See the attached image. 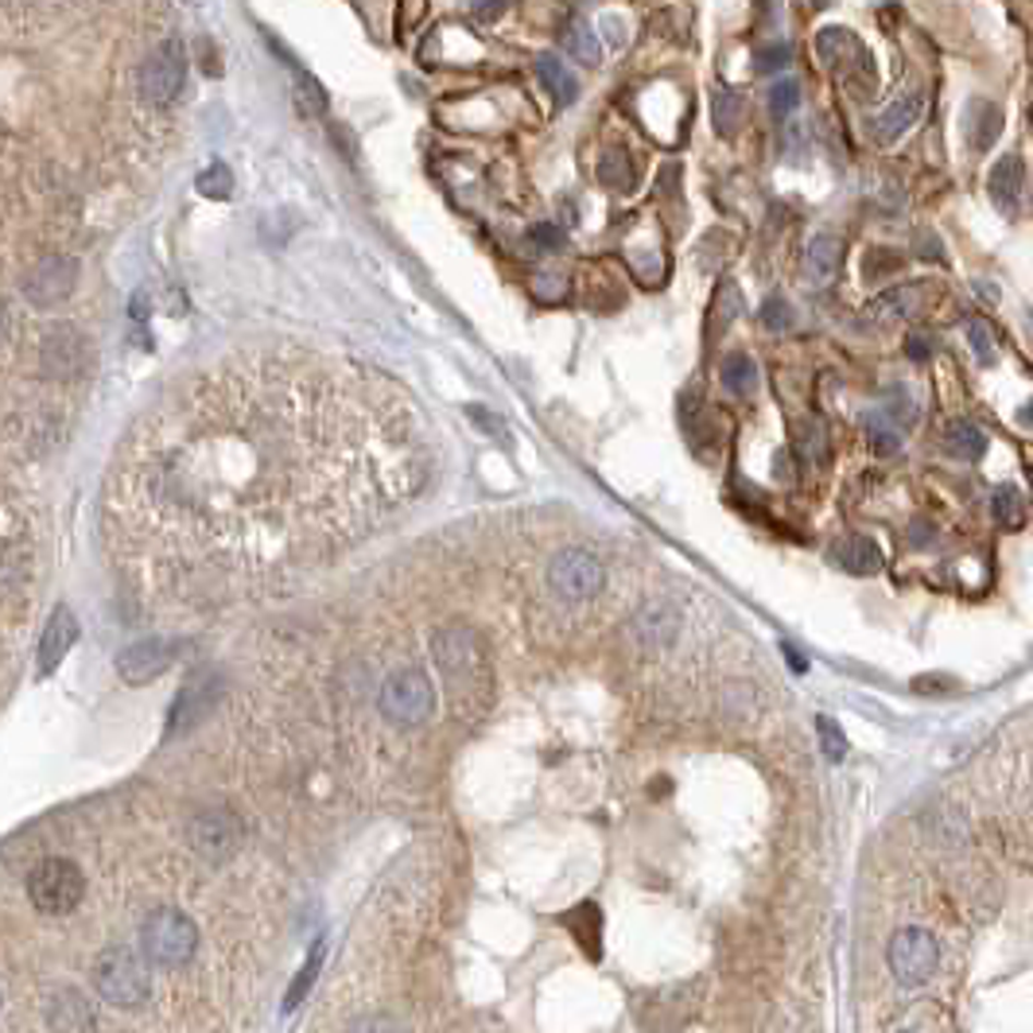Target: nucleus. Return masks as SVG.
Wrapping results in <instances>:
<instances>
[{
	"label": "nucleus",
	"mask_w": 1033,
	"mask_h": 1033,
	"mask_svg": "<svg viewBox=\"0 0 1033 1033\" xmlns=\"http://www.w3.org/2000/svg\"><path fill=\"white\" fill-rule=\"evenodd\" d=\"M762 323H766L769 330H789V327H793V307H789V300H781V295H769V300L762 303Z\"/></svg>",
	"instance_id": "79ce46f5"
},
{
	"label": "nucleus",
	"mask_w": 1033,
	"mask_h": 1033,
	"mask_svg": "<svg viewBox=\"0 0 1033 1033\" xmlns=\"http://www.w3.org/2000/svg\"><path fill=\"white\" fill-rule=\"evenodd\" d=\"M816 51H819V59H824V63L847 82V86L855 89V98H871L874 94V63H871V51L859 44L855 32H847V27H824V32L816 36Z\"/></svg>",
	"instance_id": "0eeeda50"
},
{
	"label": "nucleus",
	"mask_w": 1033,
	"mask_h": 1033,
	"mask_svg": "<svg viewBox=\"0 0 1033 1033\" xmlns=\"http://www.w3.org/2000/svg\"><path fill=\"white\" fill-rule=\"evenodd\" d=\"M719 377H722V385H727V389L734 392V397H750V392L757 389V366H754V357H750V354H731L727 362H722Z\"/></svg>",
	"instance_id": "c756f323"
},
{
	"label": "nucleus",
	"mask_w": 1033,
	"mask_h": 1033,
	"mask_svg": "<svg viewBox=\"0 0 1033 1033\" xmlns=\"http://www.w3.org/2000/svg\"><path fill=\"white\" fill-rule=\"evenodd\" d=\"M797 106H801V82H793V78L774 82V89H769V113L789 117Z\"/></svg>",
	"instance_id": "4c0bfd02"
},
{
	"label": "nucleus",
	"mask_w": 1033,
	"mask_h": 1033,
	"mask_svg": "<svg viewBox=\"0 0 1033 1033\" xmlns=\"http://www.w3.org/2000/svg\"><path fill=\"white\" fill-rule=\"evenodd\" d=\"M86 894V878L71 859H44L36 863V871L27 874V898L39 913H51V917H63Z\"/></svg>",
	"instance_id": "423d86ee"
},
{
	"label": "nucleus",
	"mask_w": 1033,
	"mask_h": 1033,
	"mask_svg": "<svg viewBox=\"0 0 1033 1033\" xmlns=\"http://www.w3.org/2000/svg\"><path fill=\"white\" fill-rule=\"evenodd\" d=\"M836 563L843 571H851V575H874V571L883 568V552H878V544L866 540V536H847L843 544H836Z\"/></svg>",
	"instance_id": "5701e85b"
},
{
	"label": "nucleus",
	"mask_w": 1033,
	"mask_h": 1033,
	"mask_svg": "<svg viewBox=\"0 0 1033 1033\" xmlns=\"http://www.w3.org/2000/svg\"><path fill=\"white\" fill-rule=\"evenodd\" d=\"M963 133H968L971 148L987 151L991 144L998 141V133H1002V109H998L995 101L975 98L968 109H963Z\"/></svg>",
	"instance_id": "6ab92c4d"
},
{
	"label": "nucleus",
	"mask_w": 1033,
	"mask_h": 1033,
	"mask_svg": "<svg viewBox=\"0 0 1033 1033\" xmlns=\"http://www.w3.org/2000/svg\"><path fill=\"white\" fill-rule=\"evenodd\" d=\"M677 625L680 618L668 603H649L642 610V618H637V630H642L645 642H668V637L677 633Z\"/></svg>",
	"instance_id": "cd10ccee"
},
{
	"label": "nucleus",
	"mask_w": 1033,
	"mask_h": 1033,
	"mask_svg": "<svg viewBox=\"0 0 1033 1033\" xmlns=\"http://www.w3.org/2000/svg\"><path fill=\"white\" fill-rule=\"evenodd\" d=\"M906 347H909V357H917V362H925V357H928V342L921 339V335H909Z\"/></svg>",
	"instance_id": "de8ad7c7"
},
{
	"label": "nucleus",
	"mask_w": 1033,
	"mask_h": 1033,
	"mask_svg": "<svg viewBox=\"0 0 1033 1033\" xmlns=\"http://www.w3.org/2000/svg\"><path fill=\"white\" fill-rule=\"evenodd\" d=\"M509 4H513V0H474V9H471V12H474V20L490 24V20H498L501 12L509 9Z\"/></svg>",
	"instance_id": "c03bdc74"
},
{
	"label": "nucleus",
	"mask_w": 1033,
	"mask_h": 1033,
	"mask_svg": "<svg viewBox=\"0 0 1033 1033\" xmlns=\"http://www.w3.org/2000/svg\"><path fill=\"white\" fill-rule=\"evenodd\" d=\"M563 47H568V51L575 54V59H580L583 66H598V59H603L598 36L591 32L587 24H580V20H575V24H571L568 32H563Z\"/></svg>",
	"instance_id": "7c9ffc66"
},
{
	"label": "nucleus",
	"mask_w": 1033,
	"mask_h": 1033,
	"mask_svg": "<svg viewBox=\"0 0 1033 1033\" xmlns=\"http://www.w3.org/2000/svg\"><path fill=\"white\" fill-rule=\"evenodd\" d=\"M603 32H606V44H615V47L625 44V20L622 16H603Z\"/></svg>",
	"instance_id": "49530a36"
},
{
	"label": "nucleus",
	"mask_w": 1033,
	"mask_h": 1033,
	"mask_svg": "<svg viewBox=\"0 0 1033 1033\" xmlns=\"http://www.w3.org/2000/svg\"><path fill=\"white\" fill-rule=\"evenodd\" d=\"M432 653H436V665H439V672H443L447 688L454 692V704L459 707H463L466 695L486 692V657H482V645L474 633H466V630L436 633Z\"/></svg>",
	"instance_id": "f03ea898"
},
{
	"label": "nucleus",
	"mask_w": 1033,
	"mask_h": 1033,
	"mask_svg": "<svg viewBox=\"0 0 1033 1033\" xmlns=\"http://www.w3.org/2000/svg\"><path fill=\"white\" fill-rule=\"evenodd\" d=\"M921 300H925V288L909 284V288H894V292L878 295V300L866 307L874 323H890V319H909V315L921 312Z\"/></svg>",
	"instance_id": "4be33fe9"
},
{
	"label": "nucleus",
	"mask_w": 1033,
	"mask_h": 1033,
	"mask_svg": "<svg viewBox=\"0 0 1033 1033\" xmlns=\"http://www.w3.org/2000/svg\"><path fill=\"white\" fill-rule=\"evenodd\" d=\"M466 412H471V420H474V424H478L482 432H490V436H506V432H501V420L494 416L490 409H482V404H471V409H466Z\"/></svg>",
	"instance_id": "a18cd8bd"
},
{
	"label": "nucleus",
	"mask_w": 1033,
	"mask_h": 1033,
	"mask_svg": "<svg viewBox=\"0 0 1033 1033\" xmlns=\"http://www.w3.org/2000/svg\"><path fill=\"white\" fill-rule=\"evenodd\" d=\"M195 187H198V195H203V198H218V203H222V198L233 195V171L226 168L222 160H215L210 168L203 171V175L195 179Z\"/></svg>",
	"instance_id": "f704fd0d"
},
{
	"label": "nucleus",
	"mask_w": 1033,
	"mask_h": 1033,
	"mask_svg": "<svg viewBox=\"0 0 1033 1033\" xmlns=\"http://www.w3.org/2000/svg\"><path fill=\"white\" fill-rule=\"evenodd\" d=\"M377 707H381L385 719L401 722V727L428 722V715L436 712V692H432L428 672H420V668H397L381 684Z\"/></svg>",
	"instance_id": "39448f33"
},
{
	"label": "nucleus",
	"mask_w": 1033,
	"mask_h": 1033,
	"mask_svg": "<svg viewBox=\"0 0 1033 1033\" xmlns=\"http://www.w3.org/2000/svg\"><path fill=\"white\" fill-rule=\"evenodd\" d=\"M921 113H925V94L921 89H913V94H901L898 101H890V106L883 109V113L871 121V133L878 144H894L898 136H906L909 129L917 125Z\"/></svg>",
	"instance_id": "f3484780"
},
{
	"label": "nucleus",
	"mask_w": 1033,
	"mask_h": 1033,
	"mask_svg": "<svg viewBox=\"0 0 1033 1033\" xmlns=\"http://www.w3.org/2000/svg\"><path fill=\"white\" fill-rule=\"evenodd\" d=\"M187 82V51L179 39H163L141 66V94L151 106H171Z\"/></svg>",
	"instance_id": "9d476101"
},
{
	"label": "nucleus",
	"mask_w": 1033,
	"mask_h": 1033,
	"mask_svg": "<svg viewBox=\"0 0 1033 1033\" xmlns=\"http://www.w3.org/2000/svg\"><path fill=\"white\" fill-rule=\"evenodd\" d=\"M774 466H777V474H781V478H793V466H789V454H785V451L774 454Z\"/></svg>",
	"instance_id": "09e8293b"
},
{
	"label": "nucleus",
	"mask_w": 1033,
	"mask_h": 1033,
	"mask_svg": "<svg viewBox=\"0 0 1033 1033\" xmlns=\"http://www.w3.org/2000/svg\"><path fill=\"white\" fill-rule=\"evenodd\" d=\"M117 447L106 536L168 595L319 568L432 478V439L401 385L277 350L175 381Z\"/></svg>",
	"instance_id": "f257e3e1"
},
{
	"label": "nucleus",
	"mask_w": 1033,
	"mask_h": 1033,
	"mask_svg": "<svg viewBox=\"0 0 1033 1033\" xmlns=\"http://www.w3.org/2000/svg\"><path fill=\"white\" fill-rule=\"evenodd\" d=\"M968 342H971V350H975V357H980L983 366H991V362H995V354H998L995 335H991V327L983 319L968 323Z\"/></svg>",
	"instance_id": "ea45409f"
},
{
	"label": "nucleus",
	"mask_w": 1033,
	"mask_h": 1033,
	"mask_svg": "<svg viewBox=\"0 0 1033 1033\" xmlns=\"http://www.w3.org/2000/svg\"><path fill=\"white\" fill-rule=\"evenodd\" d=\"M198 948V928L187 913L179 909H156L141 925V952L151 968L175 971L195 956Z\"/></svg>",
	"instance_id": "7ed1b4c3"
},
{
	"label": "nucleus",
	"mask_w": 1033,
	"mask_h": 1033,
	"mask_svg": "<svg viewBox=\"0 0 1033 1033\" xmlns=\"http://www.w3.org/2000/svg\"><path fill=\"white\" fill-rule=\"evenodd\" d=\"M598 183L603 187H610V191H633V183H637V171H633V160L625 156L622 148H610L598 160Z\"/></svg>",
	"instance_id": "bb28decb"
},
{
	"label": "nucleus",
	"mask_w": 1033,
	"mask_h": 1033,
	"mask_svg": "<svg viewBox=\"0 0 1033 1033\" xmlns=\"http://www.w3.org/2000/svg\"><path fill=\"white\" fill-rule=\"evenodd\" d=\"M536 74H540V82L556 98V106H571V101L580 98V82H575V74H571L556 54H540V59H536Z\"/></svg>",
	"instance_id": "b1692460"
},
{
	"label": "nucleus",
	"mask_w": 1033,
	"mask_h": 1033,
	"mask_svg": "<svg viewBox=\"0 0 1033 1033\" xmlns=\"http://www.w3.org/2000/svg\"><path fill=\"white\" fill-rule=\"evenodd\" d=\"M816 734H819V750H824V757H828V762H839V757L847 754V739H843V731H839V722H836V719L819 715V719H816Z\"/></svg>",
	"instance_id": "58836bf2"
},
{
	"label": "nucleus",
	"mask_w": 1033,
	"mask_h": 1033,
	"mask_svg": "<svg viewBox=\"0 0 1033 1033\" xmlns=\"http://www.w3.org/2000/svg\"><path fill=\"white\" fill-rule=\"evenodd\" d=\"M241 839H245V828H241V819L226 809L203 812V816H195V824H191V847H195L203 859H210V863H226L241 847Z\"/></svg>",
	"instance_id": "2eb2a0df"
},
{
	"label": "nucleus",
	"mask_w": 1033,
	"mask_h": 1033,
	"mask_svg": "<svg viewBox=\"0 0 1033 1033\" xmlns=\"http://www.w3.org/2000/svg\"><path fill=\"white\" fill-rule=\"evenodd\" d=\"M39 374L47 377V381H74V377L86 374L89 366V339L82 335L74 323H59V327H51L39 339Z\"/></svg>",
	"instance_id": "1a4fd4ad"
},
{
	"label": "nucleus",
	"mask_w": 1033,
	"mask_h": 1033,
	"mask_svg": "<svg viewBox=\"0 0 1033 1033\" xmlns=\"http://www.w3.org/2000/svg\"><path fill=\"white\" fill-rule=\"evenodd\" d=\"M78 642V618H74L71 606H59L44 625V637H39V677L54 672L63 665V657L71 653V645Z\"/></svg>",
	"instance_id": "dca6fc26"
},
{
	"label": "nucleus",
	"mask_w": 1033,
	"mask_h": 1033,
	"mask_svg": "<svg viewBox=\"0 0 1033 1033\" xmlns=\"http://www.w3.org/2000/svg\"><path fill=\"white\" fill-rule=\"evenodd\" d=\"M78 284V260L71 257H44L39 265L27 268L24 277V300L32 307H54Z\"/></svg>",
	"instance_id": "4468645a"
},
{
	"label": "nucleus",
	"mask_w": 1033,
	"mask_h": 1033,
	"mask_svg": "<svg viewBox=\"0 0 1033 1033\" xmlns=\"http://www.w3.org/2000/svg\"><path fill=\"white\" fill-rule=\"evenodd\" d=\"M789 59H793V47L774 44V47H762V51L754 54V66H757V74H774V71H785Z\"/></svg>",
	"instance_id": "a19ab883"
},
{
	"label": "nucleus",
	"mask_w": 1033,
	"mask_h": 1033,
	"mask_svg": "<svg viewBox=\"0 0 1033 1033\" xmlns=\"http://www.w3.org/2000/svg\"><path fill=\"white\" fill-rule=\"evenodd\" d=\"M945 447L956 454V459H963V463H980L983 454H987V436H983L980 424L956 420L952 428L945 432Z\"/></svg>",
	"instance_id": "393cba45"
},
{
	"label": "nucleus",
	"mask_w": 1033,
	"mask_h": 1033,
	"mask_svg": "<svg viewBox=\"0 0 1033 1033\" xmlns=\"http://www.w3.org/2000/svg\"><path fill=\"white\" fill-rule=\"evenodd\" d=\"M288 66H292V89H295V106H300V113H307V117L327 113V89H323L307 71H300L295 59H288Z\"/></svg>",
	"instance_id": "c85d7f7f"
},
{
	"label": "nucleus",
	"mask_w": 1033,
	"mask_h": 1033,
	"mask_svg": "<svg viewBox=\"0 0 1033 1033\" xmlns=\"http://www.w3.org/2000/svg\"><path fill=\"white\" fill-rule=\"evenodd\" d=\"M94 987H98V995L106 998L109 1007H144L151 995V980H148V968H144L141 960H136L133 948H101L98 960H94Z\"/></svg>",
	"instance_id": "20e7f679"
},
{
	"label": "nucleus",
	"mask_w": 1033,
	"mask_h": 1033,
	"mask_svg": "<svg viewBox=\"0 0 1033 1033\" xmlns=\"http://www.w3.org/2000/svg\"><path fill=\"white\" fill-rule=\"evenodd\" d=\"M742 113H746V98H742L739 89H719V94H712V121L719 136L739 133Z\"/></svg>",
	"instance_id": "a878e982"
},
{
	"label": "nucleus",
	"mask_w": 1033,
	"mask_h": 1033,
	"mask_svg": "<svg viewBox=\"0 0 1033 1033\" xmlns=\"http://www.w3.org/2000/svg\"><path fill=\"white\" fill-rule=\"evenodd\" d=\"M548 580H552L556 595H560L563 603H587V598H595L598 591H603L606 571L603 563L591 552H583V548H563L552 560Z\"/></svg>",
	"instance_id": "f8f14e48"
},
{
	"label": "nucleus",
	"mask_w": 1033,
	"mask_h": 1033,
	"mask_svg": "<svg viewBox=\"0 0 1033 1033\" xmlns=\"http://www.w3.org/2000/svg\"><path fill=\"white\" fill-rule=\"evenodd\" d=\"M47 1025L51 1030H89L94 1025V1010H89L86 995L74 987H59L47 1007Z\"/></svg>",
	"instance_id": "a211bd4d"
},
{
	"label": "nucleus",
	"mask_w": 1033,
	"mask_h": 1033,
	"mask_svg": "<svg viewBox=\"0 0 1033 1033\" xmlns=\"http://www.w3.org/2000/svg\"><path fill=\"white\" fill-rule=\"evenodd\" d=\"M528 241H533L540 253H556L563 245V233H560V226L540 222V226H533V230H528Z\"/></svg>",
	"instance_id": "37998d69"
},
{
	"label": "nucleus",
	"mask_w": 1033,
	"mask_h": 1033,
	"mask_svg": "<svg viewBox=\"0 0 1033 1033\" xmlns=\"http://www.w3.org/2000/svg\"><path fill=\"white\" fill-rule=\"evenodd\" d=\"M420 59H424V66H432V59H436V39H428V44H424V51H420Z\"/></svg>",
	"instance_id": "603ef678"
},
{
	"label": "nucleus",
	"mask_w": 1033,
	"mask_h": 1033,
	"mask_svg": "<svg viewBox=\"0 0 1033 1033\" xmlns=\"http://www.w3.org/2000/svg\"><path fill=\"white\" fill-rule=\"evenodd\" d=\"M809 4H812V9H828L831 0H809Z\"/></svg>",
	"instance_id": "864d4df0"
},
{
	"label": "nucleus",
	"mask_w": 1033,
	"mask_h": 1033,
	"mask_svg": "<svg viewBox=\"0 0 1033 1033\" xmlns=\"http://www.w3.org/2000/svg\"><path fill=\"white\" fill-rule=\"evenodd\" d=\"M866 439H871V447L878 454H898L901 436L890 424V412H871V416H866Z\"/></svg>",
	"instance_id": "473e14b6"
},
{
	"label": "nucleus",
	"mask_w": 1033,
	"mask_h": 1033,
	"mask_svg": "<svg viewBox=\"0 0 1033 1033\" xmlns=\"http://www.w3.org/2000/svg\"><path fill=\"white\" fill-rule=\"evenodd\" d=\"M218 700H222V677H218L215 668H195V672L183 680L175 704H171L168 712V734L195 731L198 722L218 707Z\"/></svg>",
	"instance_id": "9b49d317"
},
{
	"label": "nucleus",
	"mask_w": 1033,
	"mask_h": 1033,
	"mask_svg": "<svg viewBox=\"0 0 1033 1033\" xmlns=\"http://www.w3.org/2000/svg\"><path fill=\"white\" fill-rule=\"evenodd\" d=\"M179 657H183V642L144 637V642L121 649V657H117V672H121L125 684H151V680L163 677Z\"/></svg>",
	"instance_id": "ddd939ff"
},
{
	"label": "nucleus",
	"mask_w": 1033,
	"mask_h": 1033,
	"mask_svg": "<svg viewBox=\"0 0 1033 1033\" xmlns=\"http://www.w3.org/2000/svg\"><path fill=\"white\" fill-rule=\"evenodd\" d=\"M739 312H742V295H739V288H734L731 280H722V284H719V295H715V312H712L715 330L731 327V319H739Z\"/></svg>",
	"instance_id": "c9c22d12"
},
{
	"label": "nucleus",
	"mask_w": 1033,
	"mask_h": 1033,
	"mask_svg": "<svg viewBox=\"0 0 1033 1033\" xmlns=\"http://www.w3.org/2000/svg\"><path fill=\"white\" fill-rule=\"evenodd\" d=\"M1018 420H1022V428H1030V432H1033V401H1025V404H1022V412H1018Z\"/></svg>",
	"instance_id": "3c124183"
},
{
	"label": "nucleus",
	"mask_w": 1033,
	"mask_h": 1033,
	"mask_svg": "<svg viewBox=\"0 0 1033 1033\" xmlns=\"http://www.w3.org/2000/svg\"><path fill=\"white\" fill-rule=\"evenodd\" d=\"M797 436H801V454L809 463H824V459H828V436H824V428H819L816 420H804L801 428H797Z\"/></svg>",
	"instance_id": "e433bc0d"
},
{
	"label": "nucleus",
	"mask_w": 1033,
	"mask_h": 1033,
	"mask_svg": "<svg viewBox=\"0 0 1033 1033\" xmlns=\"http://www.w3.org/2000/svg\"><path fill=\"white\" fill-rule=\"evenodd\" d=\"M991 506H995V521L1002 528H1018L1025 521V501H1022V494H1018L1014 486H998L995 498H991Z\"/></svg>",
	"instance_id": "72a5a7b5"
},
{
	"label": "nucleus",
	"mask_w": 1033,
	"mask_h": 1033,
	"mask_svg": "<svg viewBox=\"0 0 1033 1033\" xmlns=\"http://www.w3.org/2000/svg\"><path fill=\"white\" fill-rule=\"evenodd\" d=\"M1022 183H1025V168L1018 156H1002L987 175L991 198H995V206H1002V210H1014L1018 206V198H1022Z\"/></svg>",
	"instance_id": "412c9836"
},
{
	"label": "nucleus",
	"mask_w": 1033,
	"mask_h": 1033,
	"mask_svg": "<svg viewBox=\"0 0 1033 1033\" xmlns=\"http://www.w3.org/2000/svg\"><path fill=\"white\" fill-rule=\"evenodd\" d=\"M323 948H327V940H315V948H312V956H307V963L300 968V975H295V983H292V991H288V998H284V1010H295L307 998V991L315 987V980H319V968H323Z\"/></svg>",
	"instance_id": "2f4dec72"
},
{
	"label": "nucleus",
	"mask_w": 1033,
	"mask_h": 1033,
	"mask_svg": "<svg viewBox=\"0 0 1033 1033\" xmlns=\"http://www.w3.org/2000/svg\"><path fill=\"white\" fill-rule=\"evenodd\" d=\"M839 257H843L839 238H831V233H816V238L809 241V250H804V277H809L812 284H828V280L839 272Z\"/></svg>",
	"instance_id": "aec40b11"
},
{
	"label": "nucleus",
	"mask_w": 1033,
	"mask_h": 1033,
	"mask_svg": "<svg viewBox=\"0 0 1033 1033\" xmlns=\"http://www.w3.org/2000/svg\"><path fill=\"white\" fill-rule=\"evenodd\" d=\"M886 963H890L894 980L901 987H925L936 975V968H940V945H936V936L928 928L909 925L890 940Z\"/></svg>",
	"instance_id": "6e6552de"
},
{
	"label": "nucleus",
	"mask_w": 1033,
	"mask_h": 1033,
	"mask_svg": "<svg viewBox=\"0 0 1033 1033\" xmlns=\"http://www.w3.org/2000/svg\"><path fill=\"white\" fill-rule=\"evenodd\" d=\"M785 657H789V665H793V672H804V668H809V660H804L801 653L793 649V645H785Z\"/></svg>",
	"instance_id": "8fccbe9b"
}]
</instances>
